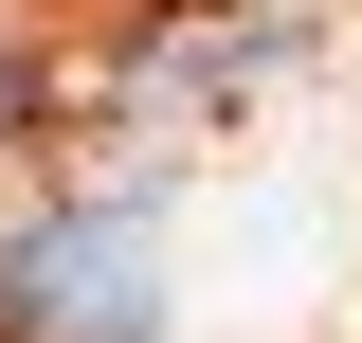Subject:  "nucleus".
<instances>
[{
  "mask_svg": "<svg viewBox=\"0 0 362 343\" xmlns=\"http://www.w3.org/2000/svg\"><path fill=\"white\" fill-rule=\"evenodd\" d=\"M0 343H163V163L0 217Z\"/></svg>",
  "mask_w": 362,
  "mask_h": 343,
  "instance_id": "1",
  "label": "nucleus"
},
{
  "mask_svg": "<svg viewBox=\"0 0 362 343\" xmlns=\"http://www.w3.org/2000/svg\"><path fill=\"white\" fill-rule=\"evenodd\" d=\"M308 18H163V37L109 73V127H127V163H163L181 127H218L235 90H272V73H308Z\"/></svg>",
  "mask_w": 362,
  "mask_h": 343,
  "instance_id": "2",
  "label": "nucleus"
}]
</instances>
